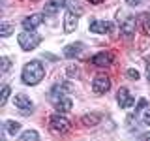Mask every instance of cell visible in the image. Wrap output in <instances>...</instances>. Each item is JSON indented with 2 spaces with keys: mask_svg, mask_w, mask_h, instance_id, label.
<instances>
[{
  "mask_svg": "<svg viewBox=\"0 0 150 141\" xmlns=\"http://www.w3.org/2000/svg\"><path fill=\"white\" fill-rule=\"evenodd\" d=\"M21 77H23V83L25 85H38L41 79L45 77L43 64H41L40 60H30L28 64H25Z\"/></svg>",
  "mask_w": 150,
  "mask_h": 141,
  "instance_id": "6da1fadb",
  "label": "cell"
},
{
  "mask_svg": "<svg viewBox=\"0 0 150 141\" xmlns=\"http://www.w3.org/2000/svg\"><path fill=\"white\" fill-rule=\"evenodd\" d=\"M17 41H19V45H21L23 51H32V49H36V47L40 45L41 36L38 34V32H34V30H25V32L19 34Z\"/></svg>",
  "mask_w": 150,
  "mask_h": 141,
  "instance_id": "7a4b0ae2",
  "label": "cell"
},
{
  "mask_svg": "<svg viewBox=\"0 0 150 141\" xmlns=\"http://www.w3.org/2000/svg\"><path fill=\"white\" fill-rule=\"evenodd\" d=\"M49 128L56 135H64V134H68V132L71 130V122L62 115H53L49 119Z\"/></svg>",
  "mask_w": 150,
  "mask_h": 141,
  "instance_id": "3957f363",
  "label": "cell"
},
{
  "mask_svg": "<svg viewBox=\"0 0 150 141\" xmlns=\"http://www.w3.org/2000/svg\"><path fill=\"white\" fill-rule=\"evenodd\" d=\"M111 88V79L107 77V75H96L94 77V81H92V90L96 92V94H105L107 90Z\"/></svg>",
  "mask_w": 150,
  "mask_h": 141,
  "instance_id": "277c9868",
  "label": "cell"
},
{
  "mask_svg": "<svg viewBox=\"0 0 150 141\" xmlns=\"http://www.w3.org/2000/svg\"><path fill=\"white\" fill-rule=\"evenodd\" d=\"M135 26H137V19H135V17H131V15L124 17V19H122V25H120L122 36H124V38H131L135 34Z\"/></svg>",
  "mask_w": 150,
  "mask_h": 141,
  "instance_id": "5b68a950",
  "label": "cell"
},
{
  "mask_svg": "<svg viewBox=\"0 0 150 141\" xmlns=\"http://www.w3.org/2000/svg\"><path fill=\"white\" fill-rule=\"evenodd\" d=\"M116 102H118V105L124 107V109H128V107H131V105L135 103L133 96L129 94V90H128L126 87H122L120 90H118V94H116Z\"/></svg>",
  "mask_w": 150,
  "mask_h": 141,
  "instance_id": "8992f818",
  "label": "cell"
},
{
  "mask_svg": "<svg viewBox=\"0 0 150 141\" xmlns=\"http://www.w3.org/2000/svg\"><path fill=\"white\" fill-rule=\"evenodd\" d=\"M13 103H15V107H17L19 111H23V113H30L32 109H34L30 98L25 96V94H17V96L13 98Z\"/></svg>",
  "mask_w": 150,
  "mask_h": 141,
  "instance_id": "52a82bcc",
  "label": "cell"
},
{
  "mask_svg": "<svg viewBox=\"0 0 150 141\" xmlns=\"http://www.w3.org/2000/svg\"><path fill=\"white\" fill-rule=\"evenodd\" d=\"M112 53H98V55H94L92 56V64L94 66H100V68H107V66H111L112 64Z\"/></svg>",
  "mask_w": 150,
  "mask_h": 141,
  "instance_id": "ba28073f",
  "label": "cell"
},
{
  "mask_svg": "<svg viewBox=\"0 0 150 141\" xmlns=\"http://www.w3.org/2000/svg\"><path fill=\"white\" fill-rule=\"evenodd\" d=\"M88 28H90V32H96V34H107V32L112 30V23H109V21H92Z\"/></svg>",
  "mask_w": 150,
  "mask_h": 141,
  "instance_id": "9c48e42d",
  "label": "cell"
},
{
  "mask_svg": "<svg viewBox=\"0 0 150 141\" xmlns=\"http://www.w3.org/2000/svg\"><path fill=\"white\" fill-rule=\"evenodd\" d=\"M66 6V0H47L45 2V15H56V13L60 11V8Z\"/></svg>",
  "mask_w": 150,
  "mask_h": 141,
  "instance_id": "30bf717a",
  "label": "cell"
},
{
  "mask_svg": "<svg viewBox=\"0 0 150 141\" xmlns=\"http://www.w3.org/2000/svg\"><path fill=\"white\" fill-rule=\"evenodd\" d=\"M79 25V15H75L73 11H66V15H64V30L66 32H73L75 28H77Z\"/></svg>",
  "mask_w": 150,
  "mask_h": 141,
  "instance_id": "8fae6325",
  "label": "cell"
},
{
  "mask_svg": "<svg viewBox=\"0 0 150 141\" xmlns=\"http://www.w3.org/2000/svg\"><path fill=\"white\" fill-rule=\"evenodd\" d=\"M66 92H69L68 85H54V87L51 88V92H49V100L54 103L56 100H60L62 96H66Z\"/></svg>",
  "mask_w": 150,
  "mask_h": 141,
  "instance_id": "7c38bea8",
  "label": "cell"
},
{
  "mask_svg": "<svg viewBox=\"0 0 150 141\" xmlns=\"http://www.w3.org/2000/svg\"><path fill=\"white\" fill-rule=\"evenodd\" d=\"M41 23H43V15H40V13H34V15L26 17L25 21H23V28H25V30H34V28L40 26Z\"/></svg>",
  "mask_w": 150,
  "mask_h": 141,
  "instance_id": "4fadbf2b",
  "label": "cell"
},
{
  "mask_svg": "<svg viewBox=\"0 0 150 141\" xmlns=\"http://www.w3.org/2000/svg\"><path fill=\"white\" fill-rule=\"evenodd\" d=\"M71 105H73V102H71V98H68V96H62L60 100L54 102V109L58 113H68L71 109Z\"/></svg>",
  "mask_w": 150,
  "mask_h": 141,
  "instance_id": "5bb4252c",
  "label": "cell"
},
{
  "mask_svg": "<svg viewBox=\"0 0 150 141\" xmlns=\"http://www.w3.org/2000/svg\"><path fill=\"white\" fill-rule=\"evenodd\" d=\"M83 53V43L81 41H77V43H69L64 47V55L68 56V58H73V56H79Z\"/></svg>",
  "mask_w": 150,
  "mask_h": 141,
  "instance_id": "9a60e30c",
  "label": "cell"
},
{
  "mask_svg": "<svg viewBox=\"0 0 150 141\" xmlns=\"http://www.w3.org/2000/svg\"><path fill=\"white\" fill-rule=\"evenodd\" d=\"M137 25H139V28L144 32V34L150 36V15L148 13H141V15L137 17Z\"/></svg>",
  "mask_w": 150,
  "mask_h": 141,
  "instance_id": "2e32d148",
  "label": "cell"
},
{
  "mask_svg": "<svg viewBox=\"0 0 150 141\" xmlns=\"http://www.w3.org/2000/svg\"><path fill=\"white\" fill-rule=\"evenodd\" d=\"M81 120H83L84 126H96V124H100L101 115L100 113H86V115H83Z\"/></svg>",
  "mask_w": 150,
  "mask_h": 141,
  "instance_id": "e0dca14e",
  "label": "cell"
},
{
  "mask_svg": "<svg viewBox=\"0 0 150 141\" xmlns=\"http://www.w3.org/2000/svg\"><path fill=\"white\" fill-rule=\"evenodd\" d=\"M4 130H6V134L8 135H15L19 130H21V124L15 120H6L4 122Z\"/></svg>",
  "mask_w": 150,
  "mask_h": 141,
  "instance_id": "ac0fdd59",
  "label": "cell"
},
{
  "mask_svg": "<svg viewBox=\"0 0 150 141\" xmlns=\"http://www.w3.org/2000/svg\"><path fill=\"white\" fill-rule=\"evenodd\" d=\"M66 6H68V9L73 11L75 15H81L83 13V8H81V4H79L77 0H66Z\"/></svg>",
  "mask_w": 150,
  "mask_h": 141,
  "instance_id": "d6986e66",
  "label": "cell"
},
{
  "mask_svg": "<svg viewBox=\"0 0 150 141\" xmlns=\"http://www.w3.org/2000/svg\"><path fill=\"white\" fill-rule=\"evenodd\" d=\"M19 141H40V135H38L36 130H26L25 134L19 137Z\"/></svg>",
  "mask_w": 150,
  "mask_h": 141,
  "instance_id": "ffe728a7",
  "label": "cell"
},
{
  "mask_svg": "<svg viewBox=\"0 0 150 141\" xmlns=\"http://www.w3.org/2000/svg\"><path fill=\"white\" fill-rule=\"evenodd\" d=\"M9 92H11V88H9L8 85H4L2 87V96H0V105H6V102L9 98Z\"/></svg>",
  "mask_w": 150,
  "mask_h": 141,
  "instance_id": "44dd1931",
  "label": "cell"
},
{
  "mask_svg": "<svg viewBox=\"0 0 150 141\" xmlns=\"http://www.w3.org/2000/svg\"><path fill=\"white\" fill-rule=\"evenodd\" d=\"M11 30H13V25H9V23H2L0 25V36H9L11 34Z\"/></svg>",
  "mask_w": 150,
  "mask_h": 141,
  "instance_id": "7402d4cb",
  "label": "cell"
},
{
  "mask_svg": "<svg viewBox=\"0 0 150 141\" xmlns=\"http://www.w3.org/2000/svg\"><path fill=\"white\" fill-rule=\"evenodd\" d=\"M9 66H11L9 58H8V56H4V58H2V68H0V73L6 75V73H8V70H9Z\"/></svg>",
  "mask_w": 150,
  "mask_h": 141,
  "instance_id": "603a6c76",
  "label": "cell"
},
{
  "mask_svg": "<svg viewBox=\"0 0 150 141\" xmlns=\"http://www.w3.org/2000/svg\"><path fill=\"white\" fill-rule=\"evenodd\" d=\"M141 119H143V122H144L146 126H150V109H148V107L141 111Z\"/></svg>",
  "mask_w": 150,
  "mask_h": 141,
  "instance_id": "cb8c5ba5",
  "label": "cell"
},
{
  "mask_svg": "<svg viewBox=\"0 0 150 141\" xmlns=\"http://www.w3.org/2000/svg\"><path fill=\"white\" fill-rule=\"evenodd\" d=\"M146 100H144V98H141V100H139V103H137V107H135V115H139V113L141 111H143V109H146Z\"/></svg>",
  "mask_w": 150,
  "mask_h": 141,
  "instance_id": "d4e9b609",
  "label": "cell"
},
{
  "mask_svg": "<svg viewBox=\"0 0 150 141\" xmlns=\"http://www.w3.org/2000/svg\"><path fill=\"white\" fill-rule=\"evenodd\" d=\"M128 77L137 81V79H139V72H137V70H128Z\"/></svg>",
  "mask_w": 150,
  "mask_h": 141,
  "instance_id": "484cf974",
  "label": "cell"
},
{
  "mask_svg": "<svg viewBox=\"0 0 150 141\" xmlns=\"http://www.w3.org/2000/svg\"><path fill=\"white\" fill-rule=\"evenodd\" d=\"M137 141H150V132H148V134H141L137 137Z\"/></svg>",
  "mask_w": 150,
  "mask_h": 141,
  "instance_id": "4316f807",
  "label": "cell"
},
{
  "mask_svg": "<svg viewBox=\"0 0 150 141\" xmlns=\"http://www.w3.org/2000/svg\"><path fill=\"white\" fill-rule=\"evenodd\" d=\"M128 4H131V6H139V4H143L144 0H126Z\"/></svg>",
  "mask_w": 150,
  "mask_h": 141,
  "instance_id": "83f0119b",
  "label": "cell"
},
{
  "mask_svg": "<svg viewBox=\"0 0 150 141\" xmlns=\"http://www.w3.org/2000/svg\"><path fill=\"white\" fill-rule=\"evenodd\" d=\"M90 2H92V4H101L103 0H90Z\"/></svg>",
  "mask_w": 150,
  "mask_h": 141,
  "instance_id": "f1b7e54d",
  "label": "cell"
},
{
  "mask_svg": "<svg viewBox=\"0 0 150 141\" xmlns=\"http://www.w3.org/2000/svg\"><path fill=\"white\" fill-rule=\"evenodd\" d=\"M146 73H148V75H146V77H148V83H150V66H148V70H146Z\"/></svg>",
  "mask_w": 150,
  "mask_h": 141,
  "instance_id": "f546056e",
  "label": "cell"
}]
</instances>
